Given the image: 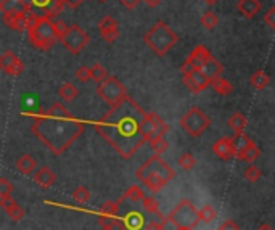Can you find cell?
<instances>
[{
  "label": "cell",
  "mask_w": 275,
  "mask_h": 230,
  "mask_svg": "<svg viewBox=\"0 0 275 230\" xmlns=\"http://www.w3.org/2000/svg\"><path fill=\"white\" fill-rule=\"evenodd\" d=\"M100 2H107V0H100Z\"/></svg>",
  "instance_id": "cell-55"
},
{
  "label": "cell",
  "mask_w": 275,
  "mask_h": 230,
  "mask_svg": "<svg viewBox=\"0 0 275 230\" xmlns=\"http://www.w3.org/2000/svg\"><path fill=\"white\" fill-rule=\"evenodd\" d=\"M203 2L206 4V5H210V7H213V5H216L219 0H203Z\"/></svg>",
  "instance_id": "cell-53"
},
{
  "label": "cell",
  "mask_w": 275,
  "mask_h": 230,
  "mask_svg": "<svg viewBox=\"0 0 275 230\" xmlns=\"http://www.w3.org/2000/svg\"><path fill=\"white\" fill-rule=\"evenodd\" d=\"M84 2H85V0H64V5H68L70 8L76 10V8H79Z\"/></svg>",
  "instance_id": "cell-50"
},
{
  "label": "cell",
  "mask_w": 275,
  "mask_h": 230,
  "mask_svg": "<svg viewBox=\"0 0 275 230\" xmlns=\"http://www.w3.org/2000/svg\"><path fill=\"white\" fill-rule=\"evenodd\" d=\"M219 230H240V227L233 219H225L224 222L219 225Z\"/></svg>",
  "instance_id": "cell-47"
},
{
  "label": "cell",
  "mask_w": 275,
  "mask_h": 230,
  "mask_svg": "<svg viewBox=\"0 0 275 230\" xmlns=\"http://www.w3.org/2000/svg\"><path fill=\"white\" fill-rule=\"evenodd\" d=\"M100 225L103 230H129L124 220H119L116 217H101L100 216Z\"/></svg>",
  "instance_id": "cell-28"
},
{
  "label": "cell",
  "mask_w": 275,
  "mask_h": 230,
  "mask_svg": "<svg viewBox=\"0 0 275 230\" xmlns=\"http://www.w3.org/2000/svg\"><path fill=\"white\" fill-rule=\"evenodd\" d=\"M211 52L206 49L204 45H196L195 49L190 52V55H188V58H187V61L190 63L195 70H200L201 66L211 58Z\"/></svg>",
  "instance_id": "cell-19"
},
{
  "label": "cell",
  "mask_w": 275,
  "mask_h": 230,
  "mask_svg": "<svg viewBox=\"0 0 275 230\" xmlns=\"http://www.w3.org/2000/svg\"><path fill=\"white\" fill-rule=\"evenodd\" d=\"M150 174H159V176H163L166 180H173L174 179V171L173 168H170L167 162H164L163 159H161V155H153V156H150L144 165H142L137 172H135V177L139 180H142L144 177L150 176Z\"/></svg>",
  "instance_id": "cell-8"
},
{
  "label": "cell",
  "mask_w": 275,
  "mask_h": 230,
  "mask_svg": "<svg viewBox=\"0 0 275 230\" xmlns=\"http://www.w3.org/2000/svg\"><path fill=\"white\" fill-rule=\"evenodd\" d=\"M264 23L272 29H275V7H270L267 13H264Z\"/></svg>",
  "instance_id": "cell-46"
},
{
  "label": "cell",
  "mask_w": 275,
  "mask_h": 230,
  "mask_svg": "<svg viewBox=\"0 0 275 230\" xmlns=\"http://www.w3.org/2000/svg\"><path fill=\"white\" fill-rule=\"evenodd\" d=\"M89 41H90V37L87 36V32L78 24H71L68 27V31H66L60 39L64 49L73 55L81 53L84 50V47L89 44Z\"/></svg>",
  "instance_id": "cell-9"
},
{
  "label": "cell",
  "mask_w": 275,
  "mask_h": 230,
  "mask_svg": "<svg viewBox=\"0 0 275 230\" xmlns=\"http://www.w3.org/2000/svg\"><path fill=\"white\" fill-rule=\"evenodd\" d=\"M145 114L134 98L127 95L95 122V129L122 158L129 159L148 142L144 134Z\"/></svg>",
  "instance_id": "cell-1"
},
{
  "label": "cell",
  "mask_w": 275,
  "mask_h": 230,
  "mask_svg": "<svg viewBox=\"0 0 275 230\" xmlns=\"http://www.w3.org/2000/svg\"><path fill=\"white\" fill-rule=\"evenodd\" d=\"M259 155H261V150L258 148V145H256L254 142H251L250 145H248V148H246L243 153H240L238 156V159H242V161H246V162H250V165H253V162L259 158Z\"/></svg>",
  "instance_id": "cell-30"
},
{
  "label": "cell",
  "mask_w": 275,
  "mask_h": 230,
  "mask_svg": "<svg viewBox=\"0 0 275 230\" xmlns=\"http://www.w3.org/2000/svg\"><path fill=\"white\" fill-rule=\"evenodd\" d=\"M0 12L5 13H15V12H26L21 0H0Z\"/></svg>",
  "instance_id": "cell-31"
},
{
  "label": "cell",
  "mask_w": 275,
  "mask_h": 230,
  "mask_svg": "<svg viewBox=\"0 0 275 230\" xmlns=\"http://www.w3.org/2000/svg\"><path fill=\"white\" fill-rule=\"evenodd\" d=\"M74 76H76V79H78L79 82L85 84V82H89L92 79V71H90L89 66H81V68L76 70Z\"/></svg>",
  "instance_id": "cell-43"
},
{
  "label": "cell",
  "mask_w": 275,
  "mask_h": 230,
  "mask_svg": "<svg viewBox=\"0 0 275 230\" xmlns=\"http://www.w3.org/2000/svg\"><path fill=\"white\" fill-rule=\"evenodd\" d=\"M32 13L37 16H45V18H53L58 16L63 12L64 0H31Z\"/></svg>",
  "instance_id": "cell-10"
},
{
  "label": "cell",
  "mask_w": 275,
  "mask_h": 230,
  "mask_svg": "<svg viewBox=\"0 0 275 230\" xmlns=\"http://www.w3.org/2000/svg\"><path fill=\"white\" fill-rule=\"evenodd\" d=\"M182 82L192 93H200L206 87H210V85H211V79L208 78V76L201 70H193L190 73L184 74Z\"/></svg>",
  "instance_id": "cell-12"
},
{
  "label": "cell",
  "mask_w": 275,
  "mask_h": 230,
  "mask_svg": "<svg viewBox=\"0 0 275 230\" xmlns=\"http://www.w3.org/2000/svg\"><path fill=\"white\" fill-rule=\"evenodd\" d=\"M262 177V172H261V169L258 168V166H254V165H250L248 168H246V171H245V179L248 180V182H258L259 179Z\"/></svg>",
  "instance_id": "cell-41"
},
{
  "label": "cell",
  "mask_w": 275,
  "mask_h": 230,
  "mask_svg": "<svg viewBox=\"0 0 275 230\" xmlns=\"http://www.w3.org/2000/svg\"><path fill=\"white\" fill-rule=\"evenodd\" d=\"M97 93L103 102H107L108 105H111V107L127 97L126 87L121 84V81L116 78V76H108L101 84H98Z\"/></svg>",
  "instance_id": "cell-7"
},
{
  "label": "cell",
  "mask_w": 275,
  "mask_h": 230,
  "mask_svg": "<svg viewBox=\"0 0 275 230\" xmlns=\"http://www.w3.org/2000/svg\"><path fill=\"white\" fill-rule=\"evenodd\" d=\"M142 208H144V211L148 214H156L158 217H163L159 214V203L153 196H145L144 201H142Z\"/></svg>",
  "instance_id": "cell-34"
},
{
  "label": "cell",
  "mask_w": 275,
  "mask_h": 230,
  "mask_svg": "<svg viewBox=\"0 0 275 230\" xmlns=\"http://www.w3.org/2000/svg\"><path fill=\"white\" fill-rule=\"evenodd\" d=\"M233 140V147H235V151H236V156L240 155V153H243L246 148H248V145L253 142L246 134L243 132V134H235V137L232 139ZM235 156V158H236Z\"/></svg>",
  "instance_id": "cell-33"
},
{
  "label": "cell",
  "mask_w": 275,
  "mask_h": 230,
  "mask_svg": "<svg viewBox=\"0 0 275 230\" xmlns=\"http://www.w3.org/2000/svg\"><path fill=\"white\" fill-rule=\"evenodd\" d=\"M98 32L103 41L111 44L115 42L119 36V24L113 16H103L98 23Z\"/></svg>",
  "instance_id": "cell-15"
},
{
  "label": "cell",
  "mask_w": 275,
  "mask_h": 230,
  "mask_svg": "<svg viewBox=\"0 0 275 230\" xmlns=\"http://www.w3.org/2000/svg\"><path fill=\"white\" fill-rule=\"evenodd\" d=\"M210 87H211L216 93L222 95V97H225V95H230V93L233 92V85H232L229 81H227V79H224L222 76L211 79V85H210Z\"/></svg>",
  "instance_id": "cell-25"
},
{
  "label": "cell",
  "mask_w": 275,
  "mask_h": 230,
  "mask_svg": "<svg viewBox=\"0 0 275 230\" xmlns=\"http://www.w3.org/2000/svg\"><path fill=\"white\" fill-rule=\"evenodd\" d=\"M34 182L39 187L42 188H50L53 184H55V180H56V174L55 172L49 168V166H42L39 168L36 172H34V176H32Z\"/></svg>",
  "instance_id": "cell-20"
},
{
  "label": "cell",
  "mask_w": 275,
  "mask_h": 230,
  "mask_svg": "<svg viewBox=\"0 0 275 230\" xmlns=\"http://www.w3.org/2000/svg\"><path fill=\"white\" fill-rule=\"evenodd\" d=\"M27 36H29L31 44L42 52L50 50L52 47L60 41V36L56 32L55 23L50 18L45 16H34L29 29H27Z\"/></svg>",
  "instance_id": "cell-3"
},
{
  "label": "cell",
  "mask_w": 275,
  "mask_h": 230,
  "mask_svg": "<svg viewBox=\"0 0 275 230\" xmlns=\"http://www.w3.org/2000/svg\"><path fill=\"white\" fill-rule=\"evenodd\" d=\"M145 198V193L142 191V188L139 185H132L126 190V193L119 198V203L122 201H130V203H142Z\"/></svg>",
  "instance_id": "cell-26"
},
{
  "label": "cell",
  "mask_w": 275,
  "mask_h": 230,
  "mask_svg": "<svg viewBox=\"0 0 275 230\" xmlns=\"http://www.w3.org/2000/svg\"><path fill=\"white\" fill-rule=\"evenodd\" d=\"M90 196H92V193H90V190L87 188V187H84V185H81V187H78V188H74L73 190V198L78 201V203H81V205H85L87 201L90 200Z\"/></svg>",
  "instance_id": "cell-37"
},
{
  "label": "cell",
  "mask_w": 275,
  "mask_h": 230,
  "mask_svg": "<svg viewBox=\"0 0 275 230\" xmlns=\"http://www.w3.org/2000/svg\"><path fill=\"white\" fill-rule=\"evenodd\" d=\"M177 165L182 168L184 171H192L196 165V159L192 153H184V155H180V158L177 159Z\"/></svg>",
  "instance_id": "cell-38"
},
{
  "label": "cell",
  "mask_w": 275,
  "mask_h": 230,
  "mask_svg": "<svg viewBox=\"0 0 275 230\" xmlns=\"http://www.w3.org/2000/svg\"><path fill=\"white\" fill-rule=\"evenodd\" d=\"M217 230H219V228H217Z\"/></svg>",
  "instance_id": "cell-56"
},
{
  "label": "cell",
  "mask_w": 275,
  "mask_h": 230,
  "mask_svg": "<svg viewBox=\"0 0 275 230\" xmlns=\"http://www.w3.org/2000/svg\"><path fill=\"white\" fill-rule=\"evenodd\" d=\"M144 41L156 56H164L177 44L179 39L177 34L167 26V23L156 21L144 36Z\"/></svg>",
  "instance_id": "cell-4"
},
{
  "label": "cell",
  "mask_w": 275,
  "mask_h": 230,
  "mask_svg": "<svg viewBox=\"0 0 275 230\" xmlns=\"http://www.w3.org/2000/svg\"><path fill=\"white\" fill-rule=\"evenodd\" d=\"M167 220L169 219H164V220H161V219L150 220V222L145 225V230H164V225H166Z\"/></svg>",
  "instance_id": "cell-45"
},
{
  "label": "cell",
  "mask_w": 275,
  "mask_h": 230,
  "mask_svg": "<svg viewBox=\"0 0 275 230\" xmlns=\"http://www.w3.org/2000/svg\"><path fill=\"white\" fill-rule=\"evenodd\" d=\"M179 124H180V127L188 134V136L200 137L204 130L210 129L211 119L201 108L193 107V108L188 110L182 118H180Z\"/></svg>",
  "instance_id": "cell-6"
},
{
  "label": "cell",
  "mask_w": 275,
  "mask_h": 230,
  "mask_svg": "<svg viewBox=\"0 0 275 230\" xmlns=\"http://www.w3.org/2000/svg\"><path fill=\"white\" fill-rule=\"evenodd\" d=\"M213 153L222 161H229V159L235 158L236 151L233 147V140L230 137H222L219 140H216L213 145Z\"/></svg>",
  "instance_id": "cell-16"
},
{
  "label": "cell",
  "mask_w": 275,
  "mask_h": 230,
  "mask_svg": "<svg viewBox=\"0 0 275 230\" xmlns=\"http://www.w3.org/2000/svg\"><path fill=\"white\" fill-rule=\"evenodd\" d=\"M124 222L129 227V230H139V228H142V225H144V217H142L139 213H132V214H129V217L124 220Z\"/></svg>",
  "instance_id": "cell-40"
},
{
  "label": "cell",
  "mask_w": 275,
  "mask_h": 230,
  "mask_svg": "<svg viewBox=\"0 0 275 230\" xmlns=\"http://www.w3.org/2000/svg\"><path fill=\"white\" fill-rule=\"evenodd\" d=\"M119 201H105L100 209H98V213L101 217H116L118 213H119Z\"/></svg>",
  "instance_id": "cell-32"
},
{
  "label": "cell",
  "mask_w": 275,
  "mask_h": 230,
  "mask_svg": "<svg viewBox=\"0 0 275 230\" xmlns=\"http://www.w3.org/2000/svg\"><path fill=\"white\" fill-rule=\"evenodd\" d=\"M201 26L206 31H213L217 26V16L213 10H206L201 16Z\"/></svg>",
  "instance_id": "cell-36"
},
{
  "label": "cell",
  "mask_w": 275,
  "mask_h": 230,
  "mask_svg": "<svg viewBox=\"0 0 275 230\" xmlns=\"http://www.w3.org/2000/svg\"><path fill=\"white\" fill-rule=\"evenodd\" d=\"M15 169L23 176H34L37 171V161L31 155H21L15 162Z\"/></svg>",
  "instance_id": "cell-21"
},
{
  "label": "cell",
  "mask_w": 275,
  "mask_h": 230,
  "mask_svg": "<svg viewBox=\"0 0 275 230\" xmlns=\"http://www.w3.org/2000/svg\"><path fill=\"white\" fill-rule=\"evenodd\" d=\"M177 230H190V228H177Z\"/></svg>",
  "instance_id": "cell-54"
},
{
  "label": "cell",
  "mask_w": 275,
  "mask_h": 230,
  "mask_svg": "<svg viewBox=\"0 0 275 230\" xmlns=\"http://www.w3.org/2000/svg\"><path fill=\"white\" fill-rule=\"evenodd\" d=\"M148 143H150L151 150L155 151V155H163V153L169 148V143L164 137H155V139L148 140Z\"/></svg>",
  "instance_id": "cell-35"
},
{
  "label": "cell",
  "mask_w": 275,
  "mask_h": 230,
  "mask_svg": "<svg viewBox=\"0 0 275 230\" xmlns=\"http://www.w3.org/2000/svg\"><path fill=\"white\" fill-rule=\"evenodd\" d=\"M78 87H76L74 84L71 82H64L61 87L58 89V95H60V98L63 102H73L76 100V97H78Z\"/></svg>",
  "instance_id": "cell-29"
},
{
  "label": "cell",
  "mask_w": 275,
  "mask_h": 230,
  "mask_svg": "<svg viewBox=\"0 0 275 230\" xmlns=\"http://www.w3.org/2000/svg\"><path fill=\"white\" fill-rule=\"evenodd\" d=\"M90 71H92V81L93 82H97V84H101L103 81H105L107 78H108V73H107V70L103 68V66L100 64V63H95L90 68Z\"/></svg>",
  "instance_id": "cell-39"
},
{
  "label": "cell",
  "mask_w": 275,
  "mask_h": 230,
  "mask_svg": "<svg viewBox=\"0 0 275 230\" xmlns=\"http://www.w3.org/2000/svg\"><path fill=\"white\" fill-rule=\"evenodd\" d=\"M31 129L53 155L60 156L82 136L85 124L74 118L63 103L56 102L34 119Z\"/></svg>",
  "instance_id": "cell-2"
},
{
  "label": "cell",
  "mask_w": 275,
  "mask_h": 230,
  "mask_svg": "<svg viewBox=\"0 0 275 230\" xmlns=\"http://www.w3.org/2000/svg\"><path fill=\"white\" fill-rule=\"evenodd\" d=\"M250 82H251V85H253V89H256V90H262V89H265L267 85L270 84V78H269V74L265 73V71H256V73H253V76L250 78Z\"/></svg>",
  "instance_id": "cell-27"
},
{
  "label": "cell",
  "mask_w": 275,
  "mask_h": 230,
  "mask_svg": "<svg viewBox=\"0 0 275 230\" xmlns=\"http://www.w3.org/2000/svg\"><path fill=\"white\" fill-rule=\"evenodd\" d=\"M119 2L124 5L127 10H134V8L142 2V0H119Z\"/></svg>",
  "instance_id": "cell-49"
},
{
  "label": "cell",
  "mask_w": 275,
  "mask_h": 230,
  "mask_svg": "<svg viewBox=\"0 0 275 230\" xmlns=\"http://www.w3.org/2000/svg\"><path fill=\"white\" fill-rule=\"evenodd\" d=\"M261 8H262L261 0H238V4H236V10L246 20L254 18L261 12Z\"/></svg>",
  "instance_id": "cell-18"
},
{
  "label": "cell",
  "mask_w": 275,
  "mask_h": 230,
  "mask_svg": "<svg viewBox=\"0 0 275 230\" xmlns=\"http://www.w3.org/2000/svg\"><path fill=\"white\" fill-rule=\"evenodd\" d=\"M246 124H248V119H246V116L240 111L233 113L229 118V121H227V126H229L235 134H243L246 129Z\"/></svg>",
  "instance_id": "cell-24"
},
{
  "label": "cell",
  "mask_w": 275,
  "mask_h": 230,
  "mask_svg": "<svg viewBox=\"0 0 275 230\" xmlns=\"http://www.w3.org/2000/svg\"><path fill=\"white\" fill-rule=\"evenodd\" d=\"M12 193H13V185L7 177H2L0 179V198L12 196Z\"/></svg>",
  "instance_id": "cell-44"
},
{
  "label": "cell",
  "mask_w": 275,
  "mask_h": 230,
  "mask_svg": "<svg viewBox=\"0 0 275 230\" xmlns=\"http://www.w3.org/2000/svg\"><path fill=\"white\" fill-rule=\"evenodd\" d=\"M0 68H2V71L8 76H13V78H16V76H20L23 73V61L18 58V56L7 50L4 52V55L0 56Z\"/></svg>",
  "instance_id": "cell-14"
},
{
  "label": "cell",
  "mask_w": 275,
  "mask_h": 230,
  "mask_svg": "<svg viewBox=\"0 0 275 230\" xmlns=\"http://www.w3.org/2000/svg\"><path fill=\"white\" fill-rule=\"evenodd\" d=\"M256 230H273L269 224H262L261 227H258V228H256Z\"/></svg>",
  "instance_id": "cell-52"
},
{
  "label": "cell",
  "mask_w": 275,
  "mask_h": 230,
  "mask_svg": "<svg viewBox=\"0 0 275 230\" xmlns=\"http://www.w3.org/2000/svg\"><path fill=\"white\" fill-rule=\"evenodd\" d=\"M142 184H144L150 191L156 193V191H159L166 184H169V180H166L163 176H159V174H150V176L142 179Z\"/></svg>",
  "instance_id": "cell-23"
},
{
  "label": "cell",
  "mask_w": 275,
  "mask_h": 230,
  "mask_svg": "<svg viewBox=\"0 0 275 230\" xmlns=\"http://www.w3.org/2000/svg\"><path fill=\"white\" fill-rule=\"evenodd\" d=\"M169 222H173L177 228L193 230L200 222V209H196L190 200H182L180 203L167 214Z\"/></svg>",
  "instance_id": "cell-5"
},
{
  "label": "cell",
  "mask_w": 275,
  "mask_h": 230,
  "mask_svg": "<svg viewBox=\"0 0 275 230\" xmlns=\"http://www.w3.org/2000/svg\"><path fill=\"white\" fill-rule=\"evenodd\" d=\"M145 2H147L150 7H158L161 2H163V0H145Z\"/></svg>",
  "instance_id": "cell-51"
},
{
  "label": "cell",
  "mask_w": 275,
  "mask_h": 230,
  "mask_svg": "<svg viewBox=\"0 0 275 230\" xmlns=\"http://www.w3.org/2000/svg\"><path fill=\"white\" fill-rule=\"evenodd\" d=\"M169 130V126L161 119L156 113H147L144 119V134L147 140L155 137H164V134Z\"/></svg>",
  "instance_id": "cell-11"
},
{
  "label": "cell",
  "mask_w": 275,
  "mask_h": 230,
  "mask_svg": "<svg viewBox=\"0 0 275 230\" xmlns=\"http://www.w3.org/2000/svg\"><path fill=\"white\" fill-rule=\"evenodd\" d=\"M216 216H217V213L211 205H204L200 209V219L203 220V222H213V220L216 219Z\"/></svg>",
  "instance_id": "cell-42"
},
{
  "label": "cell",
  "mask_w": 275,
  "mask_h": 230,
  "mask_svg": "<svg viewBox=\"0 0 275 230\" xmlns=\"http://www.w3.org/2000/svg\"><path fill=\"white\" fill-rule=\"evenodd\" d=\"M55 27H56V32H58V36H60V39L63 37V34L68 31V24H64V21H55Z\"/></svg>",
  "instance_id": "cell-48"
},
{
  "label": "cell",
  "mask_w": 275,
  "mask_h": 230,
  "mask_svg": "<svg viewBox=\"0 0 275 230\" xmlns=\"http://www.w3.org/2000/svg\"><path fill=\"white\" fill-rule=\"evenodd\" d=\"M36 13L29 12H15V13H5L4 15V23L13 31H27L31 26L32 18Z\"/></svg>",
  "instance_id": "cell-13"
},
{
  "label": "cell",
  "mask_w": 275,
  "mask_h": 230,
  "mask_svg": "<svg viewBox=\"0 0 275 230\" xmlns=\"http://www.w3.org/2000/svg\"><path fill=\"white\" fill-rule=\"evenodd\" d=\"M0 206H2V209L8 214V217H10L12 220H15V222H18V220H21L24 217L23 208L16 203V201L13 200V196L0 198Z\"/></svg>",
  "instance_id": "cell-17"
},
{
  "label": "cell",
  "mask_w": 275,
  "mask_h": 230,
  "mask_svg": "<svg viewBox=\"0 0 275 230\" xmlns=\"http://www.w3.org/2000/svg\"><path fill=\"white\" fill-rule=\"evenodd\" d=\"M200 70H201L210 79H214V78H219V76L224 73V64H222L219 60H216L214 56H211V58L208 60Z\"/></svg>",
  "instance_id": "cell-22"
}]
</instances>
